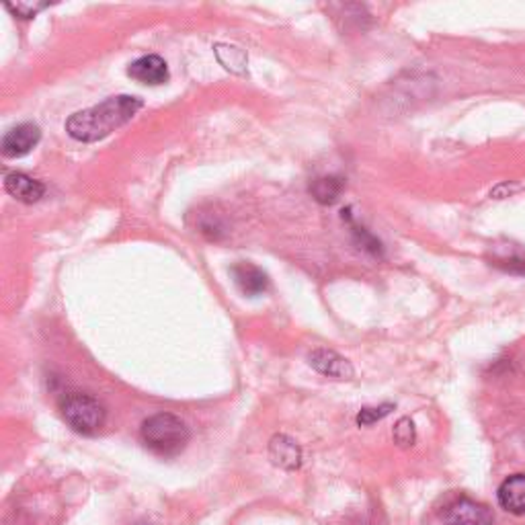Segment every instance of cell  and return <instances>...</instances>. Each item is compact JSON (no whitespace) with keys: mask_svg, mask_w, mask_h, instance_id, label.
I'll return each instance as SVG.
<instances>
[{"mask_svg":"<svg viewBox=\"0 0 525 525\" xmlns=\"http://www.w3.org/2000/svg\"><path fill=\"white\" fill-rule=\"evenodd\" d=\"M394 407L392 405H380V407H365L361 408V413L357 415V425L359 427H367V425H374L377 421H382L384 417L390 415V410Z\"/></svg>","mask_w":525,"mask_h":525,"instance_id":"cell-16","label":"cell"},{"mask_svg":"<svg viewBox=\"0 0 525 525\" xmlns=\"http://www.w3.org/2000/svg\"><path fill=\"white\" fill-rule=\"evenodd\" d=\"M446 525H492V513L487 505L472 499H459L443 511Z\"/></svg>","mask_w":525,"mask_h":525,"instance_id":"cell-4","label":"cell"},{"mask_svg":"<svg viewBox=\"0 0 525 525\" xmlns=\"http://www.w3.org/2000/svg\"><path fill=\"white\" fill-rule=\"evenodd\" d=\"M343 213H347V211H343ZM347 220L351 221L349 216H347ZM351 232H353V238H355V244L359 246V249H364L365 252L374 254V257H382V254H384L382 242L377 241L374 234H369L364 226H355L351 221Z\"/></svg>","mask_w":525,"mask_h":525,"instance_id":"cell-13","label":"cell"},{"mask_svg":"<svg viewBox=\"0 0 525 525\" xmlns=\"http://www.w3.org/2000/svg\"><path fill=\"white\" fill-rule=\"evenodd\" d=\"M232 275H234L236 285L241 287V292L251 295V298H254V295H261L269 287V279L265 271L251 265V262H238V265L232 267Z\"/></svg>","mask_w":525,"mask_h":525,"instance_id":"cell-11","label":"cell"},{"mask_svg":"<svg viewBox=\"0 0 525 525\" xmlns=\"http://www.w3.org/2000/svg\"><path fill=\"white\" fill-rule=\"evenodd\" d=\"M47 5L46 3H16V5H11L8 3L6 8L11 11L15 16H19V19H33L41 8H46Z\"/></svg>","mask_w":525,"mask_h":525,"instance_id":"cell-17","label":"cell"},{"mask_svg":"<svg viewBox=\"0 0 525 525\" xmlns=\"http://www.w3.org/2000/svg\"><path fill=\"white\" fill-rule=\"evenodd\" d=\"M507 269H513V271H520V273H525V262L523 261H511L507 265Z\"/></svg>","mask_w":525,"mask_h":525,"instance_id":"cell-18","label":"cell"},{"mask_svg":"<svg viewBox=\"0 0 525 525\" xmlns=\"http://www.w3.org/2000/svg\"><path fill=\"white\" fill-rule=\"evenodd\" d=\"M345 189V180L341 177L328 175V177H320L314 183L310 185V193L318 203L323 205H333L339 201V197Z\"/></svg>","mask_w":525,"mask_h":525,"instance_id":"cell-12","label":"cell"},{"mask_svg":"<svg viewBox=\"0 0 525 525\" xmlns=\"http://www.w3.org/2000/svg\"><path fill=\"white\" fill-rule=\"evenodd\" d=\"M216 56L218 60L224 64V68L232 72H242V68L246 66V54L236 46H218Z\"/></svg>","mask_w":525,"mask_h":525,"instance_id":"cell-14","label":"cell"},{"mask_svg":"<svg viewBox=\"0 0 525 525\" xmlns=\"http://www.w3.org/2000/svg\"><path fill=\"white\" fill-rule=\"evenodd\" d=\"M60 413L66 425L82 435H95L105 425V407L90 394L70 392L60 400Z\"/></svg>","mask_w":525,"mask_h":525,"instance_id":"cell-3","label":"cell"},{"mask_svg":"<svg viewBox=\"0 0 525 525\" xmlns=\"http://www.w3.org/2000/svg\"><path fill=\"white\" fill-rule=\"evenodd\" d=\"M269 458L275 466L283 470H298L302 466V449L298 443L287 435H275L269 441Z\"/></svg>","mask_w":525,"mask_h":525,"instance_id":"cell-9","label":"cell"},{"mask_svg":"<svg viewBox=\"0 0 525 525\" xmlns=\"http://www.w3.org/2000/svg\"><path fill=\"white\" fill-rule=\"evenodd\" d=\"M499 505L513 515H525V474H513L500 482Z\"/></svg>","mask_w":525,"mask_h":525,"instance_id":"cell-8","label":"cell"},{"mask_svg":"<svg viewBox=\"0 0 525 525\" xmlns=\"http://www.w3.org/2000/svg\"><path fill=\"white\" fill-rule=\"evenodd\" d=\"M310 365L316 369L318 374L326 377H336V380H351L353 377V365L343 355L331 349H314L310 353Z\"/></svg>","mask_w":525,"mask_h":525,"instance_id":"cell-6","label":"cell"},{"mask_svg":"<svg viewBox=\"0 0 525 525\" xmlns=\"http://www.w3.org/2000/svg\"><path fill=\"white\" fill-rule=\"evenodd\" d=\"M39 139L41 129L36 123H19L6 131L0 148H3L6 159H19V156L29 154L39 144Z\"/></svg>","mask_w":525,"mask_h":525,"instance_id":"cell-5","label":"cell"},{"mask_svg":"<svg viewBox=\"0 0 525 525\" xmlns=\"http://www.w3.org/2000/svg\"><path fill=\"white\" fill-rule=\"evenodd\" d=\"M136 525H152V523H146V521H139V523H136Z\"/></svg>","mask_w":525,"mask_h":525,"instance_id":"cell-19","label":"cell"},{"mask_svg":"<svg viewBox=\"0 0 525 525\" xmlns=\"http://www.w3.org/2000/svg\"><path fill=\"white\" fill-rule=\"evenodd\" d=\"M394 443H396L398 448H413L415 441H417V429H415V423L410 421L408 417H402L400 421L394 425Z\"/></svg>","mask_w":525,"mask_h":525,"instance_id":"cell-15","label":"cell"},{"mask_svg":"<svg viewBox=\"0 0 525 525\" xmlns=\"http://www.w3.org/2000/svg\"><path fill=\"white\" fill-rule=\"evenodd\" d=\"M139 435H142L146 448H150L160 456H177L179 451L185 449L189 438H191L185 421H180L177 415L170 413L148 417L142 423Z\"/></svg>","mask_w":525,"mask_h":525,"instance_id":"cell-2","label":"cell"},{"mask_svg":"<svg viewBox=\"0 0 525 525\" xmlns=\"http://www.w3.org/2000/svg\"><path fill=\"white\" fill-rule=\"evenodd\" d=\"M128 74L139 85L159 87L169 80V68L167 62L160 56H142L136 62L129 64Z\"/></svg>","mask_w":525,"mask_h":525,"instance_id":"cell-7","label":"cell"},{"mask_svg":"<svg viewBox=\"0 0 525 525\" xmlns=\"http://www.w3.org/2000/svg\"><path fill=\"white\" fill-rule=\"evenodd\" d=\"M139 109H142V101L138 97H109L103 103L70 115V119L66 121V131L78 142H98L118 128L126 126Z\"/></svg>","mask_w":525,"mask_h":525,"instance_id":"cell-1","label":"cell"},{"mask_svg":"<svg viewBox=\"0 0 525 525\" xmlns=\"http://www.w3.org/2000/svg\"><path fill=\"white\" fill-rule=\"evenodd\" d=\"M5 189L6 193H11L15 200L23 203H36L46 195V185L41 180L23 175V172H8L5 177Z\"/></svg>","mask_w":525,"mask_h":525,"instance_id":"cell-10","label":"cell"}]
</instances>
